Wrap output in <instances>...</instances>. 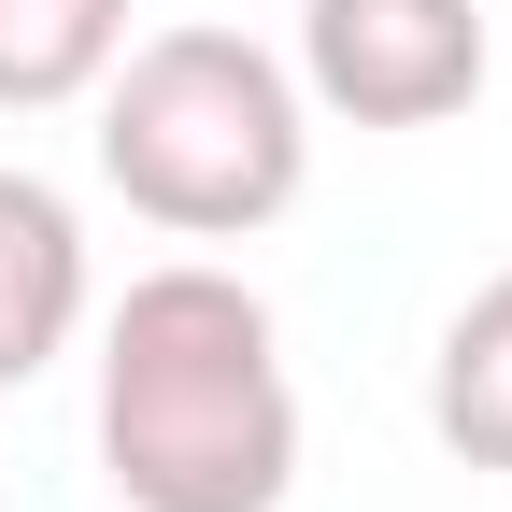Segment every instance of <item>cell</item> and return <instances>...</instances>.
<instances>
[{"label":"cell","mask_w":512,"mask_h":512,"mask_svg":"<svg viewBox=\"0 0 512 512\" xmlns=\"http://www.w3.org/2000/svg\"><path fill=\"white\" fill-rule=\"evenodd\" d=\"M100 484L128 512H285L299 384L242 271L214 256L128 271V299L100 313Z\"/></svg>","instance_id":"1"},{"label":"cell","mask_w":512,"mask_h":512,"mask_svg":"<svg viewBox=\"0 0 512 512\" xmlns=\"http://www.w3.org/2000/svg\"><path fill=\"white\" fill-rule=\"evenodd\" d=\"M86 100H100V185L171 242H256L313 185V100L242 29H143Z\"/></svg>","instance_id":"2"},{"label":"cell","mask_w":512,"mask_h":512,"mask_svg":"<svg viewBox=\"0 0 512 512\" xmlns=\"http://www.w3.org/2000/svg\"><path fill=\"white\" fill-rule=\"evenodd\" d=\"M285 72L342 128H441V114L484 100L498 43H484V0H299Z\"/></svg>","instance_id":"3"},{"label":"cell","mask_w":512,"mask_h":512,"mask_svg":"<svg viewBox=\"0 0 512 512\" xmlns=\"http://www.w3.org/2000/svg\"><path fill=\"white\" fill-rule=\"evenodd\" d=\"M86 214L43 171H0V384H43L86 328Z\"/></svg>","instance_id":"4"},{"label":"cell","mask_w":512,"mask_h":512,"mask_svg":"<svg viewBox=\"0 0 512 512\" xmlns=\"http://www.w3.org/2000/svg\"><path fill=\"white\" fill-rule=\"evenodd\" d=\"M427 427H441V456L512 470V271L456 299V328L427 356Z\"/></svg>","instance_id":"5"},{"label":"cell","mask_w":512,"mask_h":512,"mask_svg":"<svg viewBox=\"0 0 512 512\" xmlns=\"http://www.w3.org/2000/svg\"><path fill=\"white\" fill-rule=\"evenodd\" d=\"M128 57V0H0V114H57Z\"/></svg>","instance_id":"6"}]
</instances>
